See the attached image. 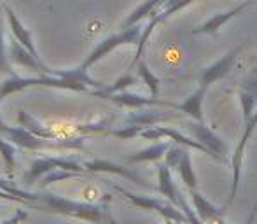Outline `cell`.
Instances as JSON below:
<instances>
[{
    "label": "cell",
    "mask_w": 257,
    "mask_h": 224,
    "mask_svg": "<svg viewBox=\"0 0 257 224\" xmlns=\"http://www.w3.org/2000/svg\"><path fill=\"white\" fill-rule=\"evenodd\" d=\"M2 11H4V14H6L7 21H9V28H11V32H13V37L16 39L21 46H25V48H27L32 55L39 56L37 49H35L34 37H32V32L28 30L23 23H21V20L16 16V13H14V11L11 9L7 4H4V6H2Z\"/></svg>",
    "instance_id": "obj_9"
},
{
    "label": "cell",
    "mask_w": 257,
    "mask_h": 224,
    "mask_svg": "<svg viewBox=\"0 0 257 224\" xmlns=\"http://www.w3.org/2000/svg\"><path fill=\"white\" fill-rule=\"evenodd\" d=\"M9 56L14 63H18L20 67H25L32 72H37L39 75L41 74H54V70L48 67L46 63H42V60L39 56L32 55L25 46H21L16 39H11V44H9Z\"/></svg>",
    "instance_id": "obj_6"
},
{
    "label": "cell",
    "mask_w": 257,
    "mask_h": 224,
    "mask_svg": "<svg viewBox=\"0 0 257 224\" xmlns=\"http://www.w3.org/2000/svg\"><path fill=\"white\" fill-rule=\"evenodd\" d=\"M32 86H46V88L58 89H72V91H88V88L103 89V84L88 75L84 67L74 68V70H54V74H41L39 77H20L13 75L11 79L0 84V96L6 98L11 93L21 91V89L32 88Z\"/></svg>",
    "instance_id": "obj_1"
},
{
    "label": "cell",
    "mask_w": 257,
    "mask_h": 224,
    "mask_svg": "<svg viewBox=\"0 0 257 224\" xmlns=\"http://www.w3.org/2000/svg\"><path fill=\"white\" fill-rule=\"evenodd\" d=\"M254 215H255V207H254V210H252V214L248 215L247 222H243V224H252V221H254ZM217 224H229V222H226V221H224V217H222V219H220V221L217 222Z\"/></svg>",
    "instance_id": "obj_24"
},
{
    "label": "cell",
    "mask_w": 257,
    "mask_h": 224,
    "mask_svg": "<svg viewBox=\"0 0 257 224\" xmlns=\"http://www.w3.org/2000/svg\"><path fill=\"white\" fill-rule=\"evenodd\" d=\"M140 74H142L144 77H146L147 84H149V88L153 89V93H156V79L149 74V70H147L146 65H140Z\"/></svg>",
    "instance_id": "obj_22"
},
{
    "label": "cell",
    "mask_w": 257,
    "mask_h": 224,
    "mask_svg": "<svg viewBox=\"0 0 257 224\" xmlns=\"http://www.w3.org/2000/svg\"><path fill=\"white\" fill-rule=\"evenodd\" d=\"M189 196H191V201H193V207H194V210H196L198 217L203 221V224H217L224 217V214H226V210H227V207H217V205H213L212 201L206 200L198 189L189 191Z\"/></svg>",
    "instance_id": "obj_7"
},
{
    "label": "cell",
    "mask_w": 257,
    "mask_h": 224,
    "mask_svg": "<svg viewBox=\"0 0 257 224\" xmlns=\"http://www.w3.org/2000/svg\"><path fill=\"white\" fill-rule=\"evenodd\" d=\"M130 41H133V34L114 35V37H110V39H105L103 42H100V44L96 46L95 49H93L91 55H89L84 61H82V67L88 70L91 65H95L98 60H102V58L107 55V53H110L114 48H117L119 44H124V42H130Z\"/></svg>",
    "instance_id": "obj_12"
},
{
    "label": "cell",
    "mask_w": 257,
    "mask_h": 224,
    "mask_svg": "<svg viewBox=\"0 0 257 224\" xmlns=\"http://www.w3.org/2000/svg\"><path fill=\"white\" fill-rule=\"evenodd\" d=\"M27 207L67 215V217H74L79 221H88L93 224H117L105 203H82V201L68 200V198H61L51 193H37L35 201L27 203Z\"/></svg>",
    "instance_id": "obj_2"
},
{
    "label": "cell",
    "mask_w": 257,
    "mask_h": 224,
    "mask_svg": "<svg viewBox=\"0 0 257 224\" xmlns=\"http://www.w3.org/2000/svg\"><path fill=\"white\" fill-rule=\"evenodd\" d=\"M191 133H193L194 140L201 142L208 151H212L213 156L217 158V161H226V146L217 135H213L210 130H206L203 125H191Z\"/></svg>",
    "instance_id": "obj_10"
},
{
    "label": "cell",
    "mask_w": 257,
    "mask_h": 224,
    "mask_svg": "<svg viewBox=\"0 0 257 224\" xmlns=\"http://www.w3.org/2000/svg\"><path fill=\"white\" fill-rule=\"evenodd\" d=\"M70 170V172H75V173H84L86 168L84 165L77 163L75 160H68V158H56V156H48V158H39L32 163V167L28 168V172L25 173L23 177V182L32 186L39 180V177L46 175V173L53 172V170Z\"/></svg>",
    "instance_id": "obj_5"
},
{
    "label": "cell",
    "mask_w": 257,
    "mask_h": 224,
    "mask_svg": "<svg viewBox=\"0 0 257 224\" xmlns=\"http://www.w3.org/2000/svg\"><path fill=\"white\" fill-rule=\"evenodd\" d=\"M119 194L126 198L128 201H132L135 207L139 208H144V210H153V212H158L163 219H172V221H177V222H182V224H187V217L182 210H180L177 205L173 203H166L163 200H158V198H153V196H142V194H135V193H130V191L122 189L121 186H112Z\"/></svg>",
    "instance_id": "obj_4"
},
{
    "label": "cell",
    "mask_w": 257,
    "mask_h": 224,
    "mask_svg": "<svg viewBox=\"0 0 257 224\" xmlns=\"http://www.w3.org/2000/svg\"><path fill=\"white\" fill-rule=\"evenodd\" d=\"M28 217V214L25 210H18L16 212V215H14L13 219H9V221H6L4 224H20L21 221H25V219Z\"/></svg>",
    "instance_id": "obj_23"
},
{
    "label": "cell",
    "mask_w": 257,
    "mask_h": 224,
    "mask_svg": "<svg viewBox=\"0 0 257 224\" xmlns=\"http://www.w3.org/2000/svg\"><path fill=\"white\" fill-rule=\"evenodd\" d=\"M84 168L86 172H93V173H115V175H121L124 179L132 180V182L139 184V186H144V187H153L151 184H147L139 173H135L133 170L130 168H124L117 163H112V161H107V160H93V161H86L84 163Z\"/></svg>",
    "instance_id": "obj_8"
},
{
    "label": "cell",
    "mask_w": 257,
    "mask_h": 224,
    "mask_svg": "<svg viewBox=\"0 0 257 224\" xmlns=\"http://www.w3.org/2000/svg\"><path fill=\"white\" fill-rule=\"evenodd\" d=\"M0 133L9 137L14 146L25 151H48V149H82L84 139L74 137V139H42V137L32 133L27 128H11L6 123L0 125Z\"/></svg>",
    "instance_id": "obj_3"
},
{
    "label": "cell",
    "mask_w": 257,
    "mask_h": 224,
    "mask_svg": "<svg viewBox=\"0 0 257 224\" xmlns=\"http://www.w3.org/2000/svg\"><path fill=\"white\" fill-rule=\"evenodd\" d=\"M0 72H4V74H9V75H18L16 70L13 68V65H11V60H9V56H7V51H6L2 18H0Z\"/></svg>",
    "instance_id": "obj_17"
},
{
    "label": "cell",
    "mask_w": 257,
    "mask_h": 224,
    "mask_svg": "<svg viewBox=\"0 0 257 224\" xmlns=\"http://www.w3.org/2000/svg\"><path fill=\"white\" fill-rule=\"evenodd\" d=\"M184 151L186 149H182L180 144L179 146H170V149L166 151V154H165V163L172 170H177L179 168L180 160H182V156H184Z\"/></svg>",
    "instance_id": "obj_19"
},
{
    "label": "cell",
    "mask_w": 257,
    "mask_h": 224,
    "mask_svg": "<svg viewBox=\"0 0 257 224\" xmlns=\"http://www.w3.org/2000/svg\"><path fill=\"white\" fill-rule=\"evenodd\" d=\"M172 144L170 142H159L154 144V146L147 147V149H142L135 154H130L126 156V161L128 163H144V161H161L165 160V154L166 151L170 149Z\"/></svg>",
    "instance_id": "obj_13"
},
{
    "label": "cell",
    "mask_w": 257,
    "mask_h": 224,
    "mask_svg": "<svg viewBox=\"0 0 257 224\" xmlns=\"http://www.w3.org/2000/svg\"><path fill=\"white\" fill-rule=\"evenodd\" d=\"M165 224H182V222H177V221H172V219H165Z\"/></svg>",
    "instance_id": "obj_25"
},
{
    "label": "cell",
    "mask_w": 257,
    "mask_h": 224,
    "mask_svg": "<svg viewBox=\"0 0 257 224\" xmlns=\"http://www.w3.org/2000/svg\"><path fill=\"white\" fill-rule=\"evenodd\" d=\"M18 121H20V125L23 126V128L30 130L32 133L42 137V139H60V137H58L56 133L49 128V126L42 125L41 121H37L34 116H30L28 112H25V110L18 112Z\"/></svg>",
    "instance_id": "obj_14"
},
{
    "label": "cell",
    "mask_w": 257,
    "mask_h": 224,
    "mask_svg": "<svg viewBox=\"0 0 257 224\" xmlns=\"http://www.w3.org/2000/svg\"><path fill=\"white\" fill-rule=\"evenodd\" d=\"M0 105H2V96H0ZM2 123H4L2 121V114H0V125H2Z\"/></svg>",
    "instance_id": "obj_26"
},
{
    "label": "cell",
    "mask_w": 257,
    "mask_h": 224,
    "mask_svg": "<svg viewBox=\"0 0 257 224\" xmlns=\"http://www.w3.org/2000/svg\"><path fill=\"white\" fill-rule=\"evenodd\" d=\"M74 177H81V173H75V172H70V170H53V172H49L48 175L44 177V180H42V187H48L49 184L56 182V180H65V179H74Z\"/></svg>",
    "instance_id": "obj_18"
},
{
    "label": "cell",
    "mask_w": 257,
    "mask_h": 224,
    "mask_svg": "<svg viewBox=\"0 0 257 224\" xmlns=\"http://www.w3.org/2000/svg\"><path fill=\"white\" fill-rule=\"evenodd\" d=\"M180 175V180L184 182V186L187 187L189 191L193 189H198V177L194 173V168H193V160H191V154L189 151H184V156L179 163V168H177Z\"/></svg>",
    "instance_id": "obj_15"
},
{
    "label": "cell",
    "mask_w": 257,
    "mask_h": 224,
    "mask_svg": "<svg viewBox=\"0 0 257 224\" xmlns=\"http://www.w3.org/2000/svg\"><path fill=\"white\" fill-rule=\"evenodd\" d=\"M158 191L163 194L165 198H168L173 205L179 207V196H180V189L175 186V180L172 177V168L166 163H159L158 165ZM180 208V207H179Z\"/></svg>",
    "instance_id": "obj_11"
},
{
    "label": "cell",
    "mask_w": 257,
    "mask_h": 224,
    "mask_svg": "<svg viewBox=\"0 0 257 224\" xmlns=\"http://www.w3.org/2000/svg\"><path fill=\"white\" fill-rule=\"evenodd\" d=\"M200 102H201V95H196L182 107L186 112H189L191 116H194L196 119H201V110H200Z\"/></svg>",
    "instance_id": "obj_20"
},
{
    "label": "cell",
    "mask_w": 257,
    "mask_h": 224,
    "mask_svg": "<svg viewBox=\"0 0 257 224\" xmlns=\"http://www.w3.org/2000/svg\"><path fill=\"white\" fill-rule=\"evenodd\" d=\"M0 154L4 160V170H6L7 177H13L16 172V147L13 142H6L0 137Z\"/></svg>",
    "instance_id": "obj_16"
},
{
    "label": "cell",
    "mask_w": 257,
    "mask_h": 224,
    "mask_svg": "<svg viewBox=\"0 0 257 224\" xmlns=\"http://www.w3.org/2000/svg\"><path fill=\"white\" fill-rule=\"evenodd\" d=\"M140 133H142V126H128V128H124V130H114L112 135L128 140V139H133V137L140 135Z\"/></svg>",
    "instance_id": "obj_21"
}]
</instances>
